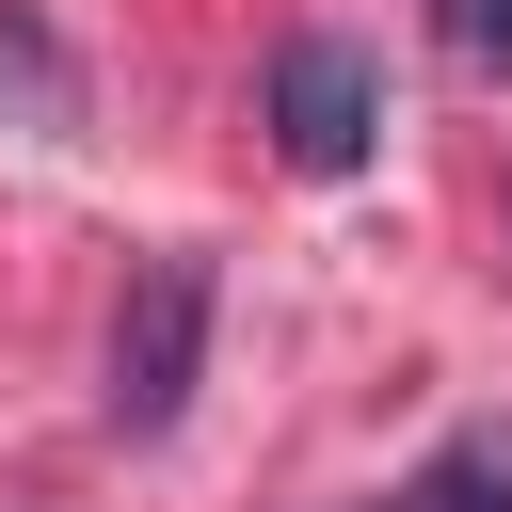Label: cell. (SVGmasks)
Masks as SVG:
<instances>
[{
	"instance_id": "cell-1",
	"label": "cell",
	"mask_w": 512,
	"mask_h": 512,
	"mask_svg": "<svg viewBox=\"0 0 512 512\" xmlns=\"http://www.w3.org/2000/svg\"><path fill=\"white\" fill-rule=\"evenodd\" d=\"M192 384H208V256L176 240V256H144L128 304H112V432L160 448V432L192 416Z\"/></svg>"
},
{
	"instance_id": "cell-2",
	"label": "cell",
	"mask_w": 512,
	"mask_h": 512,
	"mask_svg": "<svg viewBox=\"0 0 512 512\" xmlns=\"http://www.w3.org/2000/svg\"><path fill=\"white\" fill-rule=\"evenodd\" d=\"M272 144H288V176H352V160L384 144V80H368V48L288 32V48H272Z\"/></svg>"
},
{
	"instance_id": "cell-3",
	"label": "cell",
	"mask_w": 512,
	"mask_h": 512,
	"mask_svg": "<svg viewBox=\"0 0 512 512\" xmlns=\"http://www.w3.org/2000/svg\"><path fill=\"white\" fill-rule=\"evenodd\" d=\"M0 128H32V144L80 128V64H64V32L32 0H0Z\"/></svg>"
},
{
	"instance_id": "cell-4",
	"label": "cell",
	"mask_w": 512,
	"mask_h": 512,
	"mask_svg": "<svg viewBox=\"0 0 512 512\" xmlns=\"http://www.w3.org/2000/svg\"><path fill=\"white\" fill-rule=\"evenodd\" d=\"M384 512H512V432H448Z\"/></svg>"
},
{
	"instance_id": "cell-5",
	"label": "cell",
	"mask_w": 512,
	"mask_h": 512,
	"mask_svg": "<svg viewBox=\"0 0 512 512\" xmlns=\"http://www.w3.org/2000/svg\"><path fill=\"white\" fill-rule=\"evenodd\" d=\"M432 48L464 80H512V0H432Z\"/></svg>"
}]
</instances>
